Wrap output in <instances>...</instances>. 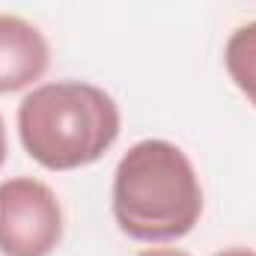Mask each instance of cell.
<instances>
[{
	"label": "cell",
	"mask_w": 256,
	"mask_h": 256,
	"mask_svg": "<svg viewBox=\"0 0 256 256\" xmlns=\"http://www.w3.org/2000/svg\"><path fill=\"white\" fill-rule=\"evenodd\" d=\"M120 126L116 102L84 80L42 84L18 104L21 146L45 170L96 164L116 143Z\"/></svg>",
	"instance_id": "cell-2"
},
{
	"label": "cell",
	"mask_w": 256,
	"mask_h": 256,
	"mask_svg": "<svg viewBox=\"0 0 256 256\" xmlns=\"http://www.w3.org/2000/svg\"><path fill=\"white\" fill-rule=\"evenodd\" d=\"M202 214V188L191 158L170 140H140L114 173V218L134 242H173Z\"/></svg>",
	"instance_id": "cell-1"
},
{
	"label": "cell",
	"mask_w": 256,
	"mask_h": 256,
	"mask_svg": "<svg viewBox=\"0 0 256 256\" xmlns=\"http://www.w3.org/2000/svg\"><path fill=\"white\" fill-rule=\"evenodd\" d=\"M224 63L230 72V80L256 108V21L242 24L230 36V42L224 48Z\"/></svg>",
	"instance_id": "cell-5"
},
{
	"label": "cell",
	"mask_w": 256,
	"mask_h": 256,
	"mask_svg": "<svg viewBox=\"0 0 256 256\" xmlns=\"http://www.w3.org/2000/svg\"><path fill=\"white\" fill-rule=\"evenodd\" d=\"M51 66L42 30L18 15L0 12V96L33 86Z\"/></svg>",
	"instance_id": "cell-4"
},
{
	"label": "cell",
	"mask_w": 256,
	"mask_h": 256,
	"mask_svg": "<svg viewBox=\"0 0 256 256\" xmlns=\"http://www.w3.org/2000/svg\"><path fill=\"white\" fill-rule=\"evenodd\" d=\"M63 238V208L45 182L15 176L0 182V254L51 256Z\"/></svg>",
	"instance_id": "cell-3"
},
{
	"label": "cell",
	"mask_w": 256,
	"mask_h": 256,
	"mask_svg": "<svg viewBox=\"0 0 256 256\" xmlns=\"http://www.w3.org/2000/svg\"><path fill=\"white\" fill-rule=\"evenodd\" d=\"M6 161V128H3V116H0V167Z\"/></svg>",
	"instance_id": "cell-8"
},
{
	"label": "cell",
	"mask_w": 256,
	"mask_h": 256,
	"mask_svg": "<svg viewBox=\"0 0 256 256\" xmlns=\"http://www.w3.org/2000/svg\"><path fill=\"white\" fill-rule=\"evenodd\" d=\"M214 256H256L254 250H248V248H230V250H220V254Z\"/></svg>",
	"instance_id": "cell-7"
},
{
	"label": "cell",
	"mask_w": 256,
	"mask_h": 256,
	"mask_svg": "<svg viewBox=\"0 0 256 256\" xmlns=\"http://www.w3.org/2000/svg\"><path fill=\"white\" fill-rule=\"evenodd\" d=\"M140 256H188L185 250H176V248H149Z\"/></svg>",
	"instance_id": "cell-6"
}]
</instances>
